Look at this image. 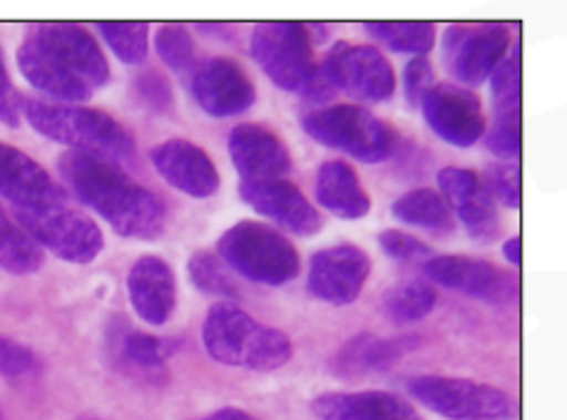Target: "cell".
Masks as SVG:
<instances>
[{"label": "cell", "mask_w": 567, "mask_h": 420, "mask_svg": "<svg viewBox=\"0 0 567 420\" xmlns=\"http://www.w3.org/2000/svg\"><path fill=\"white\" fill-rule=\"evenodd\" d=\"M239 195L255 212L265 214L277 227L299 237L317 234L321 217L297 185L287 179H269V182H241Z\"/></svg>", "instance_id": "d6986e66"}, {"label": "cell", "mask_w": 567, "mask_h": 420, "mask_svg": "<svg viewBox=\"0 0 567 420\" xmlns=\"http://www.w3.org/2000/svg\"><path fill=\"white\" fill-rule=\"evenodd\" d=\"M20 115H23V97L18 95L13 80H10L3 48H0V123L8 127H18Z\"/></svg>", "instance_id": "f35d334b"}, {"label": "cell", "mask_w": 567, "mask_h": 420, "mask_svg": "<svg viewBox=\"0 0 567 420\" xmlns=\"http://www.w3.org/2000/svg\"><path fill=\"white\" fill-rule=\"evenodd\" d=\"M513 33L508 25L488 23L478 28L455 25L445 33V63L465 85H481L511 53Z\"/></svg>", "instance_id": "4fadbf2b"}, {"label": "cell", "mask_w": 567, "mask_h": 420, "mask_svg": "<svg viewBox=\"0 0 567 420\" xmlns=\"http://www.w3.org/2000/svg\"><path fill=\"white\" fill-rule=\"evenodd\" d=\"M491 87L495 107L493 123H523V60L518 45L493 70Z\"/></svg>", "instance_id": "f1b7e54d"}, {"label": "cell", "mask_w": 567, "mask_h": 420, "mask_svg": "<svg viewBox=\"0 0 567 420\" xmlns=\"http://www.w3.org/2000/svg\"><path fill=\"white\" fill-rule=\"evenodd\" d=\"M192 95L212 117H235L255 105L257 90L239 63L207 57L192 73Z\"/></svg>", "instance_id": "2e32d148"}, {"label": "cell", "mask_w": 567, "mask_h": 420, "mask_svg": "<svg viewBox=\"0 0 567 420\" xmlns=\"http://www.w3.org/2000/svg\"><path fill=\"white\" fill-rule=\"evenodd\" d=\"M25 38L93 90L110 80L107 57L87 28L78 23H40L30 28Z\"/></svg>", "instance_id": "7c38bea8"}, {"label": "cell", "mask_w": 567, "mask_h": 420, "mask_svg": "<svg viewBox=\"0 0 567 420\" xmlns=\"http://www.w3.org/2000/svg\"><path fill=\"white\" fill-rule=\"evenodd\" d=\"M311 413L319 420H423L409 401L386 391L321 393L311 401Z\"/></svg>", "instance_id": "7402d4cb"}, {"label": "cell", "mask_w": 567, "mask_h": 420, "mask_svg": "<svg viewBox=\"0 0 567 420\" xmlns=\"http://www.w3.org/2000/svg\"><path fill=\"white\" fill-rule=\"evenodd\" d=\"M199 420H259L247 411H241V408H219V411H215L207 418H199Z\"/></svg>", "instance_id": "b9f144b4"}, {"label": "cell", "mask_w": 567, "mask_h": 420, "mask_svg": "<svg viewBox=\"0 0 567 420\" xmlns=\"http://www.w3.org/2000/svg\"><path fill=\"white\" fill-rule=\"evenodd\" d=\"M202 342L217 364L245 371H277L293 354L287 334L257 322L231 302L209 308Z\"/></svg>", "instance_id": "7a4b0ae2"}, {"label": "cell", "mask_w": 567, "mask_h": 420, "mask_svg": "<svg viewBox=\"0 0 567 420\" xmlns=\"http://www.w3.org/2000/svg\"><path fill=\"white\" fill-rule=\"evenodd\" d=\"M406 386L421 406L449 420H508L515 413L508 393L468 378L416 376Z\"/></svg>", "instance_id": "52a82bcc"}, {"label": "cell", "mask_w": 567, "mask_h": 420, "mask_svg": "<svg viewBox=\"0 0 567 420\" xmlns=\"http://www.w3.org/2000/svg\"><path fill=\"white\" fill-rule=\"evenodd\" d=\"M125 354L130 361L142 368H157L165 364V358L172 354V348L157 336L133 332L125 338Z\"/></svg>", "instance_id": "d590c367"}, {"label": "cell", "mask_w": 567, "mask_h": 420, "mask_svg": "<svg viewBox=\"0 0 567 420\" xmlns=\"http://www.w3.org/2000/svg\"><path fill=\"white\" fill-rule=\"evenodd\" d=\"M391 214L403 224L429 229V232L435 234L453 232V214L449 204L443 202V197L439 192H433L429 187L401 195L396 202L391 204Z\"/></svg>", "instance_id": "4316f807"}, {"label": "cell", "mask_w": 567, "mask_h": 420, "mask_svg": "<svg viewBox=\"0 0 567 420\" xmlns=\"http://www.w3.org/2000/svg\"><path fill=\"white\" fill-rule=\"evenodd\" d=\"M423 119L443 143L453 147H473L485 135V115L481 97L468 87L451 83L433 85L421 103Z\"/></svg>", "instance_id": "9a60e30c"}, {"label": "cell", "mask_w": 567, "mask_h": 420, "mask_svg": "<svg viewBox=\"0 0 567 420\" xmlns=\"http://www.w3.org/2000/svg\"><path fill=\"white\" fill-rule=\"evenodd\" d=\"M363 28L373 40L401 55L425 57L435 45V25L425 20H373Z\"/></svg>", "instance_id": "83f0119b"}, {"label": "cell", "mask_w": 567, "mask_h": 420, "mask_svg": "<svg viewBox=\"0 0 567 420\" xmlns=\"http://www.w3.org/2000/svg\"><path fill=\"white\" fill-rule=\"evenodd\" d=\"M152 165L182 195L207 199L219 192V172L205 149L187 139H167L150 153Z\"/></svg>", "instance_id": "ac0fdd59"}, {"label": "cell", "mask_w": 567, "mask_h": 420, "mask_svg": "<svg viewBox=\"0 0 567 420\" xmlns=\"http://www.w3.org/2000/svg\"><path fill=\"white\" fill-rule=\"evenodd\" d=\"M435 302H439V296H435V288L429 282L406 279V282H399L389 288L386 296H383V308L396 324H411L429 316Z\"/></svg>", "instance_id": "f546056e"}, {"label": "cell", "mask_w": 567, "mask_h": 420, "mask_svg": "<svg viewBox=\"0 0 567 420\" xmlns=\"http://www.w3.org/2000/svg\"><path fill=\"white\" fill-rule=\"evenodd\" d=\"M16 222L35 239L43 252L55 254L70 264H90L95 262L105 246V237L80 209L70 204L48 209L40 214H16Z\"/></svg>", "instance_id": "9c48e42d"}, {"label": "cell", "mask_w": 567, "mask_h": 420, "mask_svg": "<svg viewBox=\"0 0 567 420\" xmlns=\"http://www.w3.org/2000/svg\"><path fill=\"white\" fill-rule=\"evenodd\" d=\"M0 420H3V418H0Z\"/></svg>", "instance_id": "7bdbcfd3"}, {"label": "cell", "mask_w": 567, "mask_h": 420, "mask_svg": "<svg viewBox=\"0 0 567 420\" xmlns=\"http://www.w3.org/2000/svg\"><path fill=\"white\" fill-rule=\"evenodd\" d=\"M231 165L241 182H269L291 172V155L277 133L261 125H239L229 135Z\"/></svg>", "instance_id": "ffe728a7"}, {"label": "cell", "mask_w": 567, "mask_h": 420, "mask_svg": "<svg viewBox=\"0 0 567 420\" xmlns=\"http://www.w3.org/2000/svg\"><path fill=\"white\" fill-rule=\"evenodd\" d=\"M379 244L383 249V254L403 264H425L433 256V249L429 244H423L421 239L413 234L399 232V229H386V232H381Z\"/></svg>", "instance_id": "e575fe53"}, {"label": "cell", "mask_w": 567, "mask_h": 420, "mask_svg": "<svg viewBox=\"0 0 567 420\" xmlns=\"http://www.w3.org/2000/svg\"><path fill=\"white\" fill-rule=\"evenodd\" d=\"M18 67L28 80V85L53 99V103L80 105L93 95V87L85 85L73 73H68L63 65H58L53 57L43 53L35 43H30L28 38L18 48Z\"/></svg>", "instance_id": "603a6c76"}, {"label": "cell", "mask_w": 567, "mask_h": 420, "mask_svg": "<svg viewBox=\"0 0 567 420\" xmlns=\"http://www.w3.org/2000/svg\"><path fill=\"white\" fill-rule=\"evenodd\" d=\"M135 93L142 105H147L155 113H165L172 107V87L165 75H159L157 70H145L135 77Z\"/></svg>", "instance_id": "8d00e7d4"}, {"label": "cell", "mask_w": 567, "mask_h": 420, "mask_svg": "<svg viewBox=\"0 0 567 420\" xmlns=\"http://www.w3.org/2000/svg\"><path fill=\"white\" fill-rule=\"evenodd\" d=\"M0 197L16 214H40L70 204V195L23 149L0 143Z\"/></svg>", "instance_id": "8fae6325"}, {"label": "cell", "mask_w": 567, "mask_h": 420, "mask_svg": "<svg viewBox=\"0 0 567 420\" xmlns=\"http://www.w3.org/2000/svg\"><path fill=\"white\" fill-rule=\"evenodd\" d=\"M107 48L125 65H142L150 53V25L140 20H100L95 23Z\"/></svg>", "instance_id": "4dcf8cb0"}, {"label": "cell", "mask_w": 567, "mask_h": 420, "mask_svg": "<svg viewBox=\"0 0 567 420\" xmlns=\"http://www.w3.org/2000/svg\"><path fill=\"white\" fill-rule=\"evenodd\" d=\"M321 77L333 90L361 103H386L396 93V75L379 48L337 43L321 65Z\"/></svg>", "instance_id": "ba28073f"}, {"label": "cell", "mask_w": 567, "mask_h": 420, "mask_svg": "<svg viewBox=\"0 0 567 420\" xmlns=\"http://www.w3.org/2000/svg\"><path fill=\"white\" fill-rule=\"evenodd\" d=\"M45 252L0 204V269L13 276H30L40 272Z\"/></svg>", "instance_id": "484cf974"}, {"label": "cell", "mask_w": 567, "mask_h": 420, "mask_svg": "<svg viewBox=\"0 0 567 420\" xmlns=\"http://www.w3.org/2000/svg\"><path fill=\"white\" fill-rule=\"evenodd\" d=\"M401 346L391 344L386 338L373 334H357L341 346V351L333 358V374L341 378L381 374L399 361Z\"/></svg>", "instance_id": "d4e9b609"}, {"label": "cell", "mask_w": 567, "mask_h": 420, "mask_svg": "<svg viewBox=\"0 0 567 420\" xmlns=\"http://www.w3.org/2000/svg\"><path fill=\"white\" fill-rule=\"evenodd\" d=\"M433 85V65L429 63V57L409 60L406 70H403V87H406L409 105H421Z\"/></svg>", "instance_id": "74e56055"}, {"label": "cell", "mask_w": 567, "mask_h": 420, "mask_svg": "<svg viewBox=\"0 0 567 420\" xmlns=\"http://www.w3.org/2000/svg\"><path fill=\"white\" fill-rule=\"evenodd\" d=\"M33 368H35V356L30 348L0 336V376H8V378L25 376L33 371Z\"/></svg>", "instance_id": "ab89813d"}, {"label": "cell", "mask_w": 567, "mask_h": 420, "mask_svg": "<svg viewBox=\"0 0 567 420\" xmlns=\"http://www.w3.org/2000/svg\"><path fill=\"white\" fill-rule=\"evenodd\" d=\"M217 256L249 282L281 286L299 276V254L275 227L239 222L221 234Z\"/></svg>", "instance_id": "277c9868"}, {"label": "cell", "mask_w": 567, "mask_h": 420, "mask_svg": "<svg viewBox=\"0 0 567 420\" xmlns=\"http://www.w3.org/2000/svg\"><path fill=\"white\" fill-rule=\"evenodd\" d=\"M187 274H189V282L195 284L202 294L227 298L231 304H235V298H239V288L225 272L221 259L217 254L195 252L187 262Z\"/></svg>", "instance_id": "1f68e13d"}, {"label": "cell", "mask_w": 567, "mask_h": 420, "mask_svg": "<svg viewBox=\"0 0 567 420\" xmlns=\"http://www.w3.org/2000/svg\"><path fill=\"white\" fill-rule=\"evenodd\" d=\"M303 133L311 139L339 153L359 159L363 165L386 162L396 149L393 129L357 105H333L313 109L301 119Z\"/></svg>", "instance_id": "5b68a950"}, {"label": "cell", "mask_w": 567, "mask_h": 420, "mask_svg": "<svg viewBox=\"0 0 567 420\" xmlns=\"http://www.w3.org/2000/svg\"><path fill=\"white\" fill-rule=\"evenodd\" d=\"M249 45L265 75L287 93L309 95L319 83L321 73L313 63L311 33L307 25L289 23V20L261 23L251 33Z\"/></svg>", "instance_id": "8992f818"}, {"label": "cell", "mask_w": 567, "mask_h": 420, "mask_svg": "<svg viewBox=\"0 0 567 420\" xmlns=\"http://www.w3.org/2000/svg\"><path fill=\"white\" fill-rule=\"evenodd\" d=\"M371 274V259L361 246L337 244L311 256L307 288L313 298L333 306L353 304Z\"/></svg>", "instance_id": "5bb4252c"}, {"label": "cell", "mask_w": 567, "mask_h": 420, "mask_svg": "<svg viewBox=\"0 0 567 420\" xmlns=\"http://www.w3.org/2000/svg\"><path fill=\"white\" fill-rule=\"evenodd\" d=\"M23 117L38 135L70 147V153L117 162L135 153V139L107 113L83 105H60L48 99H23Z\"/></svg>", "instance_id": "3957f363"}, {"label": "cell", "mask_w": 567, "mask_h": 420, "mask_svg": "<svg viewBox=\"0 0 567 420\" xmlns=\"http://www.w3.org/2000/svg\"><path fill=\"white\" fill-rule=\"evenodd\" d=\"M313 195L327 212L339 219H363L371 212V199L359 175L341 159H329L319 167Z\"/></svg>", "instance_id": "cb8c5ba5"}, {"label": "cell", "mask_w": 567, "mask_h": 420, "mask_svg": "<svg viewBox=\"0 0 567 420\" xmlns=\"http://www.w3.org/2000/svg\"><path fill=\"white\" fill-rule=\"evenodd\" d=\"M58 169L78 202L105 219L115 234L152 242L165 232V202L107 159L65 153L58 159Z\"/></svg>", "instance_id": "6da1fadb"}, {"label": "cell", "mask_w": 567, "mask_h": 420, "mask_svg": "<svg viewBox=\"0 0 567 420\" xmlns=\"http://www.w3.org/2000/svg\"><path fill=\"white\" fill-rule=\"evenodd\" d=\"M423 272L433 284L453 288V292L478 298V302L491 306H505L518 298V279L475 256H431L423 264Z\"/></svg>", "instance_id": "30bf717a"}, {"label": "cell", "mask_w": 567, "mask_h": 420, "mask_svg": "<svg viewBox=\"0 0 567 420\" xmlns=\"http://www.w3.org/2000/svg\"><path fill=\"white\" fill-rule=\"evenodd\" d=\"M127 298L140 322L165 326L177 306V279L159 256H140L127 272Z\"/></svg>", "instance_id": "44dd1931"}, {"label": "cell", "mask_w": 567, "mask_h": 420, "mask_svg": "<svg viewBox=\"0 0 567 420\" xmlns=\"http://www.w3.org/2000/svg\"><path fill=\"white\" fill-rule=\"evenodd\" d=\"M155 50L162 63L175 73H187L195 67V40L185 25H162L155 33Z\"/></svg>", "instance_id": "d6a6232c"}, {"label": "cell", "mask_w": 567, "mask_h": 420, "mask_svg": "<svg viewBox=\"0 0 567 420\" xmlns=\"http://www.w3.org/2000/svg\"><path fill=\"white\" fill-rule=\"evenodd\" d=\"M520 246H523V239L518 237V234H515V237H511L508 239V242H505L503 244V256L505 259H508V262L515 266V269H518L520 264H523V254H520Z\"/></svg>", "instance_id": "60d3db41"}, {"label": "cell", "mask_w": 567, "mask_h": 420, "mask_svg": "<svg viewBox=\"0 0 567 420\" xmlns=\"http://www.w3.org/2000/svg\"><path fill=\"white\" fill-rule=\"evenodd\" d=\"M439 189L451 214L461 219L471 239L491 242V239L498 237V209H495L493 197L478 175L463 167H445L439 172Z\"/></svg>", "instance_id": "e0dca14e"}, {"label": "cell", "mask_w": 567, "mask_h": 420, "mask_svg": "<svg viewBox=\"0 0 567 420\" xmlns=\"http://www.w3.org/2000/svg\"><path fill=\"white\" fill-rule=\"evenodd\" d=\"M481 182L488 189L493 202L498 199L503 207L520 209V167L513 162H498L485 169Z\"/></svg>", "instance_id": "836d02e7"}]
</instances>
